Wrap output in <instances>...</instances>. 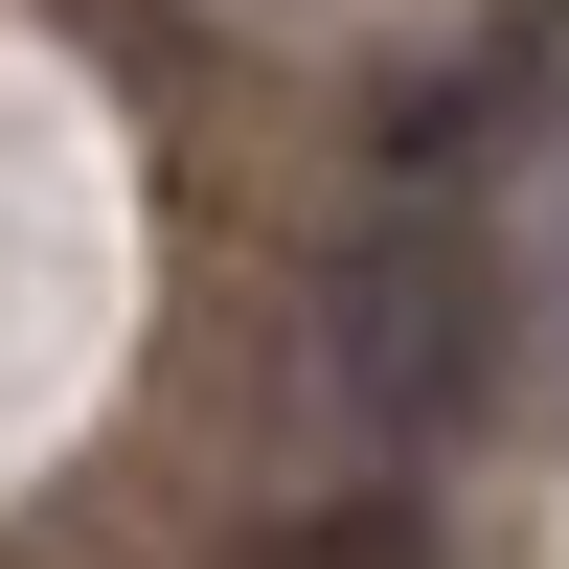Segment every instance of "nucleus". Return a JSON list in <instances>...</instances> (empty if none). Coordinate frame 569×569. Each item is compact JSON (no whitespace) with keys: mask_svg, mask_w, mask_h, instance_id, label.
I'll list each match as a JSON object with an SVG mask.
<instances>
[{"mask_svg":"<svg viewBox=\"0 0 569 569\" xmlns=\"http://www.w3.org/2000/svg\"><path fill=\"white\" fill-rule=\"evenodd\" d=\"M251 569H456V547H433V501H410V479H365V501H297V525H251Z\"/></svg>","mask_w":569,"mask_h":569,"instance_id":"2","label":"nucleus"},{"mask_svg":"<svg viewBox=\"0 0 569 569\" xmlns=\"http://www.w3.org/2000/svg\"><path fill=\"white\" fill-rule=\"evenodd\" d=\"M479 365H501V273H479V228H365L342 273H319V388L365 410L388 456H433L456 410H479Z\"/></svg>","mask_w":569,"mask_h":569,"instance_id":"1","label":"nucleus"}]
</instances>
